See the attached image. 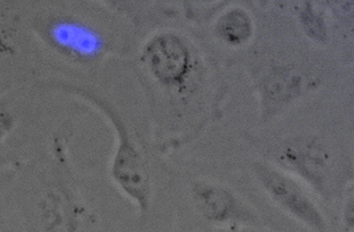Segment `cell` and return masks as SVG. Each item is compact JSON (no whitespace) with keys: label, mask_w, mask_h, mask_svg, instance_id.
<instances>
[{"label":"cell","mask_w":354,"mask_h":232,"mask_svg":"<svg viewBox=\"0 0 354 232\" xmlns=\"http://www.w3.org/2000/svg\"><path fill=\"white\" fill-rule=\"evenodd\" d=\"M197 3H199V5H212V3H216V1H218V0H195Z\"/></svg>","instance_id":"14"},{"label":"cell","mask_w":354,"mask_h":232,"mask_svg":"<svg viewBox=\"0 0 354 232\" xmlns=\"http://www.w3.org/2000/svg\"><path fill=\"white\" fill-rule=\"evenodd\" d=\"M344 224L348 230H353V196H352V193H350L347 203L344 204Z\"/></svg>","instance_id":"13"},{"label":"cell","mask_w":354,"mask_h":232,"mask_svg":"<svg viewBox=\"0 0 354 232\" xmlns=\"http://www.w3.org/2000/svg\"><path fill=\"white\" fill-rule=\"evenodd\" d=\"M299 20L304 34L311 42L325 44L328 42V24L324 12L313 0H307L299 11Z\"/></svg>","instance_id":"9"},{"label":"cell","mask_w":354,"mask_h":232,"mask_svg":"<svg viewBox=\"0 0 354 232\" xmlns=\"http://www.w3.org/2000/svg\"><path fill=\"white\" fill-rule=\"evenodd\" d=\"M330 11L339 20L352 22L353 17V0H324Z\"/></svg>","instance_id":"10"},{"label":"cell","mask_w":354,"mask_h":232,"mask_svg":"<svg viewBox=\"0 0 354 232\" xmlns=\"http://www.w3.org/2000/svg\"><path fill=\"white\" fill-rule=\"evenodd\" d=\"M277 161L282 170L299 176L318 193H326L333 156L328 147L318 137L288 139L278 150Z\"/></svg>","instance_id":"5"},{"label":"cell","mask_w":354,"mask_h":232,"mask_svg":"<svg viewBox=\"0 0 354 232\" xmlns=\"http://www.w3.org/2000/svg\"><path fill=\"white\" fill-rule=\"evenodd\" d=\"M3 76H1V71H0V89L3 88Z\"/></svg>","instance_id":"15"},{"label":"cell","mask_w":354,"mask_h":232,"mask_svg":"<svg viewBox=\"0 0 354 232\" xmlns=\"http://www.w3.org/2000/svg\"><path fill=\"white\" fill-rule=\"evenodd\" d=\"M32 30L40 44L64 63L95 71L112 52L111 38L93 19L73 11L50 10L37 15Z\"/></svg>","instance_id":"3"},{"label":"cell","mask_w":354,"mask_h":232,"mask_svg":"<svg viewBox=\"0 0 354 232\" xmlns=\"http://www.w3.org/2000/svg\"><path fill=\"white\" fill-rule=\"evenodd\" d=\"M253 173L274 206L313 231H328V222L322 211L292 174L263 162L253 164Z\"/></svg>","instance_id":"4"},{"label":"cell","mask_w":354,"mask_h":232,"mask_svg":"<svg viewBox=\"0 0 354 232\" xmlns=\"http://www.w3.org/2000/svg\"><path fill=\"white\" fill-rule=\"evenodd\" d=\"M15 125V118L10 111L6 109H0V142L3 141L8 133L12 130Z\"/></svg>","instance_id":"12"},{"label":"cell","mask_w":354,"mask_h":232,"mask_svg":"<svg viewBox=\"0 0 354 232\" xmlns=\"http://www.w3.org/2000/svg\"><path fill=\"white\" fill-rule=\"evenodd\" d=\"M315 80L304 71L288 65H274L265 73L259 87L261 106L265 118L272 117L294 100L301 98Z\"/></svg>","instance_id":"7"},{"label":"cell","mask_w":354,"mask_h":232,"mask_svg":"<svg viewBox=\"0 0 354 232\" xmlns=\"http://www.w3.org/2000/svg\"><path fill=\"white\" fill-rule=\"evenodd\" d=\"M92 1L100 3V5L108 8L109 10L119 13V15L131 17V13H133V8H131L129 0H92Z\"/></svg>","instance_id":"11"},{"label":"cell","mask_w":354,"mask_h":232,"mask_svg":"<svg viewBox=\"0 0 354 232\" xmlns=\"http://www.w3.org/2000/svg\"><path fill=\"white\" fill-rule=\"evenodd\" d=\"M214 34L225 46L241 48L250 44L254 38V20L243 8H230L216 21Z\"/></svg>","instance_id":"8"},{"label":"cell","mask_w":354,"mask_h":232,"mask_svg":"<svg viewBox=\"0 0 354 232\" xmlns=\"http://www.w3.org/2000/svg\"><path fill=\"white\" fill-rule=\"evenodd\" d=\"M137 63L156 104L165 105L174 133L185 134V118L202 90L205 69L195 44L176 30L153 33L139 48Z\"/></svg>","instance_id":"1"},{"label":"cell","mask_w":354,"mask_h":232,"mask_svg":"<svg viewBox=\"0 0 354 232\" xmlns=\"http://www.w3.org/2000/svg\"><path fill=\"white\" fill-rule=\"evenodd\" d=\"M189 197L197 213L214 225L251 222L250 208L222 184L198 179L189 186Z\"/></svg>","instance_id":"6"},{"label":"cell","mask_w":354,"mask_h":232,"mask_svg":"<svg viewBox=\"0 0 354 232\" xmlns=\"http://www.w3.org/2000/svg\"><path fill=\"white\" fill-rule=\"evenodd\" d=\"M50 86L90 104L111 125L115 139L110 176L114 185L137 208L140 220H146L152 203V176L145 154L119 111L106 98L85 87L63 80L54 81Z\"/></svg>","instance_id":"2"}]
</instances>
